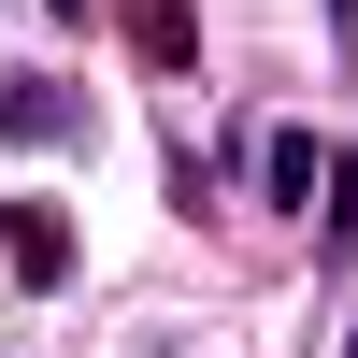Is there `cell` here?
<instances>
[{"label": "cell", "mask_w": 358, "mask_h": 358, "mask_svg": "<svg viewBox=\"0 0 358 358\" xmlns=\"http://www.w3.org/2000/svg\"><path fill=\"white\" fill-rule=\"evenodd\" d=\"M129 43H143V72H187V57H201V15H187V0H129Z\"/></svg>", "instance_id": "obj_4"}, {"label": "cell", "mask_w": 358, "mask_h": 358, "mask_svg": "<svg viewBox=\"0 0 358 358\" xmlns=\"http://www.w3.org/2000/svg\"><path fill=\"white\" fill-rule=\"evenodd\" d=\"M0 129H15V143H86V86L15 72V86H0Z\"/></svg>", "instance_id": "obj_2"}, {"label": "cell", "mask_w": 358, "mask_h": 358, "mask_svg": "<svg viewBox=\"0 0 358 358\" xmlns=\"http://www.w3.org/2000/svg\"><path fill=\"white\" fill-rule=\"evenodd\" d=\"M57 15H86V0H57Z\"/></svg>", "instance_id": "obj_7"}, {"label": "cell", "mask_w": 358, "mask_h": 358, "mask_svg": "<svg viewBox=\"0 0 358 358\" xmlns=\"http://www.w3.org/2000/svg\"><path fill=\"white\" fill-rule=\"evenodd\" d=\"M330 43H344V72H358V0H330Z\"/></svg>", "instance_id": "obj_6"}, {"label": "cell", "mask_w": 358, "mask_h": 358, "mask_svg": "<svg viewBox=\"0 0 358 358\" xmlns=\"http://www.w3.org/2000/svg\"><path fill=\"white\" fill-rule=\"evenodd\" d=\"M315 244H330V258L358 244V158H344V143H330V187H315Z\"/></svg>", "instance_id": "obj_5"}, {"label": "cell", "mask_w": 358, "mask_h": 358, "mask_svg": "<svg viewBox=\"0 0 358 358\" xmlns=\"http://www.w3.org/2000/svg\"><path fill=\"white\" fill-rule=\"evenodd\" d=\"M344 358H358V344H344Z\"/></svg>", "instance_id": "obj_8"}, {"label": "cell", "mask_w": 358, "mask_h": 358, "mask_svg": "<svg viewBox=\"0 0 358 358\" xmlns=\"http://www.w3.org/2000/svg\"><path fill=\"white\" fill-rule=\"evenodd\" d=\"M258 187H273V201H315V187H330V143H315V129H258Z\"/></svg>", "instance_id": "obj_3"}, {"label": "cell", "mask_w": 358, "mask_h": 358, "mask_svg": "<svg viewBox=\"0 0 358 358\" xmlns=\"http://www.w3.org/2000/svg\"><path fill=\"white\" fill-rule=\"evenodd\" d=\"M0 258H15V287H57L72 273V215L57 201H0Z\"/></svg>", "instance_id": "obj_1"}]
</instances>
